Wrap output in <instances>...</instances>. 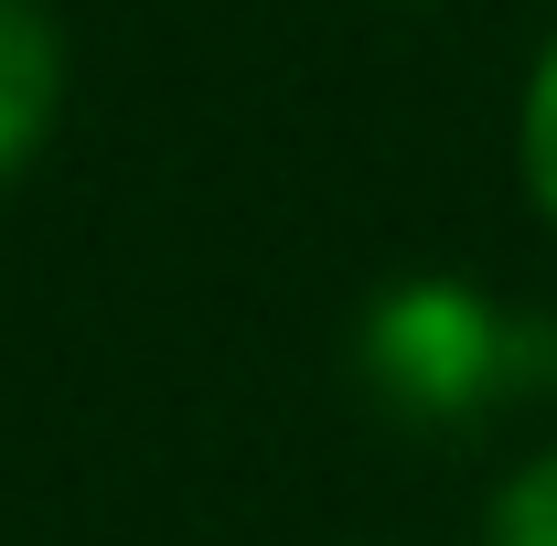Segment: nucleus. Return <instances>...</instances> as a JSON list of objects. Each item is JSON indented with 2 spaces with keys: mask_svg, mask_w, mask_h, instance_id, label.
<instances>
[{
  "mask_svg": "<svg viewBox=\"0 0 557 546\" xmlns=\"http://www.w3.org/2000/svg\"><path fill=\"white\" fill-rule=\"evenodd\" d=\"M65 119V22L44 0H0V183Z\"/></svg>",
  "mask_w": 557,
  "mask_h": 546,
  "instance_id": "obj_2",
  "label": "nucleus"
},
{
  "mask_svg": "<svg viewBox=\"0 0 557 546\" xmlns=\"http://www.w3.org/2000/svg\"><path fill=\"white\" fill-rule=\"evenodd\" d=\"M483 546H557V450L504 472V493L483 504Z\"/></svg>",
  "mask_w": 557,
  "mask_h": 546,
  "instance_id": "obj_4",
  "label": "nucleus"
},
{
  "mask_svg": "<svg viewBox=\"0 0 557 546\" xmlns=\"http://www.w3.org/2000/svg\"><path fill=\"white\" fill-rule=\"evenodd\" d=\"M515 172H525L536 214L557 225V33H547V54L525 65V97H515Z\"/></svg>",
  "mask_w": 557,
  "mask_h": 546,
  "instance_id": "obj_3",
  "label": "nucleus"
},
{
  "mask_svg": "<svg viewBox=\"0 0 557 546\" xmlns=\"http://www.w3.org/2000/svg\"><path fill=\"white\" fill-rule=\"evenodd\" d=\"M364 375L408 418H483L515 386H557V311H504L461 278H408L364 311Z\"/></svg>",
  "mask_w": 557,
  "mask_h": 546,
  "instance_id": "obj_1",
  "label": "nucleus"
}]
</instances>
